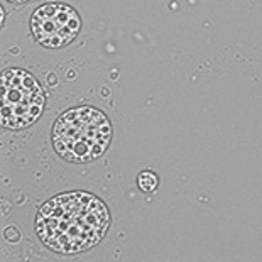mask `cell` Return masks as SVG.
I'll return each instance as SVG.
<instances>
[{"mask_svg":"<svg viewBox=\"0 0 262 262\" xmlns=\"http://www.w3.org/2000/svg\"><path fill=\"white\" fill-rule=\"evenodd\" d=\"M110 227V211L102 200L86 191L61 193L37 211L36 233L58 254H78L102 242Z\"/></svg>","mask_w":262,"mask_h":262,"instance_id":"obj_1","label":"cell"},{"mask_svg":"<svg viewBox=\"0 0 262 262\" xmlns=\"http://www.w3.org/2000/svg\"><path fill=\"white\" fill-rule=\"evenodd\" d=\"M112 141V124L102 110L75 107L58 117L51 130L54 150L70 163H90L100 158Z\"/></svg>","mask_w":262,"mask_h":262,"instance_id":"obj_2","label":"cell"},{"mask_svg":"<svg viewBox=\"0 0 262 262\" xmlns=\"http://www.w3.org/2000/svg\"><path fill=\"white\" fill-rule=\"evenodd\" d=\"M46 97L31 73L10 68L2 73V125L5 129H26L42 115Z\"/></svg>","mask_w":262,"mask_h":262,"instance_id":"obj_3","label":"cell"},{"mask_svg":"<svg viewBox=\"0 0 262 262\" xmlns=\"http://www.w3.org/2000/svg\"><path fill=\"white\" fill-rule=\"evenodd\" d=\"M80 14L68 4H44L32 12L31 32L44 48L58 49L68 46L80 34Z\"/></svg>","mask_w":262,"mask_h":262,"instance_id":"obj_4","label":"cell"},{"mask_svg":"<svg viewBox=\"0 0 262 262\" xmlns=\"http://www.w3.org/2000/svg\"><path fill=\"white\" fill-rule=\"evenodd\" d=\"M137 185L144 193H152L159 185V178L152 171H142L137 178Z\"/></svg>","mask_w":262,"mask_h":262,"instance_id":"obj_5","label":"cell"},{"mask_svg":"<svg viewBox=\"0 0 262 262\" xmlns=\"http://www.w3.org/2000/svg\"><path fill=\"white\" fill-rule=\"evenodd\" d=\"M9 4H15V5H20V4H26L29 2V0H7Z\"/></svg>","mask_w":262,"mask_h":262,"instance_id":"obj_6","label":"cell"}]
</instances>
